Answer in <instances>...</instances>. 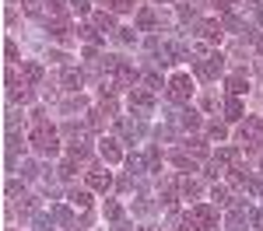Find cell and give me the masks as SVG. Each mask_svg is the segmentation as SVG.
<instances>
[{"label": "cell", "instance_id": "obj_18", "mask_svg": "<svg viewBox=\"0 0 263 231\" xmlns=\"http://www.w3.org/2000/svg\"><path fill=\"white\" fill-rule=\"evenodd\" d=\"M21 77H25V84H39L42 81V67L39 63H21Z\"/></svg>", "mask_w": 263, "mask_h": 231}, {"label": "cell", "instance_id": "obj_10", "mask_svg": "<svg viewBox=\"0 0 263 231\" xmlns=\"http://www.w3.org/2000/svg\"><path fill=\"white\" fill-rule=\"evenodd\" d=\"M197 32H200L203 42H218V39H221V32H224V25H221V21H197Z\"/></svg>", "mask_w": 263, "mask_h": 231}, {"label": "cell", "instance_id": "obj_27", "mask_svg": "<svg viewBox=\"0 0 263 231\" xmlns=\"http://www.w3.org/2000/svg\"><path fill=\"white\" fill-rule=\"evenodd\" d=\"M224 28H228V32H242L246 25H242V18H235V14H224V21H221ZM246 32H249V28H246Z\"/></svg>", "mask_w": 263, "mask_h": 231}, {"label": "cell", "instance_id": "obj_3", "mask_svg": "<svg viewBox=\"0 0 263 231\" xmlns=\"http://www.w3.org/2000/svg\"><path fill=\"white\" fill-rule=\"evenodd\" d=\"M190 228L193 231H218V210L207 207V203H197V207L190 210Z\"/></svg>", "mask_w": 263, "mask_h": 231}, {"label": "cell", "instance_id": "obj_1", "mask_svg": "<svg viewBox=\"0 0 263 231\" xmlns=\"http://www.w3.org/2000/svg\"><path fill=\"white\" fill-rule=\"evenodd\" d=\"M32 116H35V130H32V137H28V140H32V147H35L39 154H46V158H53V154L60 151V140H57V130H53V126H49L46 119H42V112H32Z\"/></svg>", "mask_w": 263, "mask_h": 231}, {"label": "cell", "instance_id": "obj_13", "mask_svg": "<svg viewBox=\"0 0 263 231\" xmlns=\"http://www.w3.org/2000/svg\"><path fill=\"white\" fill-rule=\"evenodd\" d=\"M49 35H53V39H57V42H70V25H67V21H63V18L49 21Z\"/></svg>", "mask_w": 263, "mask_h": 231}, {"label": "cell", "instance_id": "obj_5", "mask_svg": "<svg viewBox=\"0 0 263 231\" xmlns=\"http://www.w3.org/2000/svg\"><path fill=\"white\" fill-rule=\"evenodd\" d=\"M165 91H168V98H172L176 105H186V102H190V95H193V81H190V74H172Z\"/></svg>", "mask_w": 263, "mask_h": 231}, {"label": "cell", "instance_id": "obj_9", "mask_svg": "<svg viewBox=\"0 0 263 231\" xmlns=\"http://www.w3.org/2000/svg\"><path fill=\"white\" fill-rule=\"evenodd\" d=\"M84 182L91 189H99V193H105V189L112 186V175H109L105 168H88V172H84Z\"/></svg>", "mask_w": 263, "mask_h": 231}, {"label": "cell", "instance_id": "obj_32", "mask_svg": "<svg viewBox=\"0 0 263 231\" xmlns=\"http://www.w3.org/2000/svg\"><path fill=\"white\" fill-rule=\"evenodd\" d=\"M81 109H84V98H81V95H78V98H70V102L63 105V112H81Z\"/></svg>", "mask_w": 263, "mask_h": 231}, {"label": "cell", "instance_id": "obj_40", "mask_svg": "<svg viewBox=\"0 0 263 231\" xmlns=\"http://www.w3.org/2000/svg\"><path fill=\"white\" fill-rule=\"evenodd\" d=\"M25 175H28V179H35V175H39V165H32V161H25Z\"/></svg>", "mask_w": 263, "mask_h": 231}, {"label": "cell", "instance_id": "obj_39", "mask_svg": "<svg viewBox=\"0 0 263 231\" xmlns=\"http://www.w3.org/2000/svg\"><path fill=\"white\" fill-rule=\"evenodd\" d=\"M70 7H74L78 14H88V0H70Z\"/></svg>", "mask_w": 263, "mask_h": 231}, {"label": "cell", "instance_id": "obj_6", "mask_svg": "<svg viewBox=\"0 0 263 231\" xmlns=\"http://www.w3.org/2000/svg\"><path fill=\"white\" fill-rule=\"evenodd\" d=\"M221 70H224V56L221 53H207L203 60H197V77H203V81H214Z\"/></svg>", "mask_w": 263, "mask_h": 231}, {"label": "cell", "instance_id": "obj_25", "mask_svg": "<svg viewBox=\"0 0 263 231\" xmlns=\"http://www.w3.org/2000/svg\"><path fill=\"white\" fill-rule=\"evenodd\" d=\"M186 151H190L193 158H207V144L197 140V137H193V140H186Z\"/></svg>", "mask_w": 263, "mask_h": 231}, {"label": "cell", "instance_id": "obj_29", "mask_svg": "<svg viewBox=\"0 0 263 231\" xmlns=\"http://www.w3.org/2000/svg\"><path fill=\"white\" fill-rule=\"evenodd\" d=\"M172 161H176L179 168H190V172L197 168V161H193V158H186V151H176V154H172Z\"/></svg>", "mask_w": 263, "mask_h": 231}, {"label": "cell", "instance_id": "obj_30", "mask_svg": "<svg viewBox=\"0 0 263 231\" xmlns=\"http://www.w3.org/2000/svg\"><path fill=\"white\" fill-rule=\"evenodd\" d=\"M109 11H134V0H102Z\"/></svg>", "mask_w": 263, "mask_h": 231}, {"label": "cell", "instance_id": "obj_11", "mask_svg": "<svg viewBox=\"0 0 263 231\" xmlns=\"http://www.w3.org/2000/svg\"><path fill=\"white\" fill-rule=\"evenodd\" d=\"M60 84L67 88V91H81V84H84V77L74 70V67H63V74H60Z\"/></svg>", "mask_w": 263, "mask_h": 231}, {"label": "cell", "instance_id": "obj_28", "mask_svg": "<svg viewBox=\"0 0 263 231\" xmlns=\"http://www.w3.org/2000/svg\"><path fill=\"white\" fill-rule=\"evenodd\" d=\"M126 165H130V172H147V158H141V154H130V158H126Z\"/></svg>", "mask_w": 263, "mask_h": 231}, {"label": "cell", "instance_id": "obj_15", "mask_svg": "<svg viewBox=\"0 0 263 231\" xmlns=\"http://www.w3.org/2000/svg\"><path fill=\"white\" fill-rule=\"evenodd\" d=\"M116 123H120V130L126 133V137H144V123L141 119H123V116H116Z\"/></svg>", "mask_w": 263, "mask_h": 231}, {"label": "cell", "instance_id": "obj_8", "mask_svg": "<svg viewBox=\"0 0 263 231\" xmlns=\"http://www.w3.org/2000/svg\"><path fill=\"white\" fill-rule=\"evenodd\" d=\"M232 231H246L249 224H253V210L249 207H232V214H228V221H224Z\"/></svg>", "mask_w": 263, "mask_h": 231}, {"label": "cell", "instance_id": "obj_12", "mask_svg": "<svg viewBox=\"0 0 263 231\" xmlns=\"http://www.w3.org/2000/svg\"><path fill=\"white\" fill-rule=\"evenodd\" d=\"M224 116H228L232 123H242L246 119V109H242V102H239V95H232V98L224 102Z\"/></svg>", "mask_w": 263, "mask_h": 231}, {"label": "cell", "instance_id": "obj_4", "mask_svg": "<svg viewBox=\"0 0 263 231\" xmlns=\"http://www.w3.org/2000/svg\"><path fill=\"white\" fill-rule=\"evenodd\" d=\"M239 140H242L246 147H253V151L263 147V123L256 116H246L242 123H239Z\"/></svg>", "mask_w": 263, "mask_h": 231}, {"label": "cell", "instance_id": "obj_36", "mask_svg": "<svg viewBox=\"0 0 263 231\" xmlns=\"http://www.w3.org/2000/svg\"><path fill=\"white\" fill-rule=\"evenodd\" d=\"M88 130H102V112H88Z\"/></svg>", "mask_w": 263, "mask_h": 231}, {"label": "cell", "instance_id": "obj_35", "mask_svg": "<svg viewBox=\"0 0 263 231\" xmlns=\"http://www.w3.org/2000/svg\"><path fill=\"white\" fill-rule=\"evenodd\" d=\"M144 84H147L151 91H158V88H162V77H158V74H144Z\"/></svg>", "mask_w": 263, "mask_h": 231}, {"label": "cell", "instance_id": "obj_14", "mask_svg": "<svg viewBox=\"0 0 263 231\" xmlns=\"http://www.w3.org/2000/svg\"><path fill=\"white\" fill-rule=\"evenodd\" d=\"M155 25H158V14H155L151 7H141V11H137V28H141V32H151Z\"/></svg>", "mask_w": 263, "mask_h": 231}, {"label": "cell", "instance_id": "obj_43", "mask_svg": "<svg viewBox=\"0 0 263 231\" xmlns=\"http://www.w3.org/2000/svg\"><path fill=\"white\" fill-rule=\"evenodd\" d=\"M158 4H176V0H158Z\"/></svg>", "mask_w": 263, "mask_h": 231}, {"label": "cell", "instance_id": "obj_19", "mask_svg": "<svg viewBox=\"0 0 263 231\" xmlns=\"http://www.w3.org/2000/svg\"><path fill=\"white\" fill-rule=\"evenodd\" d=\"M102 158H105V161H120L123 158V151H120V144H116V140H102Z\"/></svg>", "mask_w": 263, "mask_h": 231}, {"label": "cell", "instance_id": "obj_21", "mask_svg": "<svg viewBox=\"0 0 263 231\" xmlns=\"http://www.w3.org/2000/svg\"><path fill=\"white\" fill-rule=\"evenodd\" d=\"M95 28H99V32H116V21H112V14H109V11L95 14Z\"/></svg>", "mask_w": 263, "mask_h": 231}, {"label": "cell", "instance_id": "obj_44", "mask_svg": "<svg viewBox=\"0 0 263 231\" xmlns=\"http://www.w3.org/2000/svg\"><path fill=\"white\" fill-rule=\"evenodd\" d=\"M179 231H190V221H186V228H179Z\"/></svg>", "mask_w": 263, "mask_h": 231}, {"label": "cell", "instance_id": "obj_16", "mask_svg": "<svg viewBox=\"0 0 263 231\" xmlns=\"http://www.w3.org/2000/svg\"><path fill=\"white\" fill-rule=\"evenodd\" d=\"M25 151V140H21L14 130H7V165H14V154Z\"/></svg>", "mask_w": 263, "mask_h": 231}, {"label": "cell", "instance_id": "obj_42", "mask_svg": "<svg viewBox=\"0 0 263 231\" xmlns=\"http://www.w3.org/2000/svg\"><path fill=\"white\" fill-rule=\"evenodd\" d=\"M256 49H260V53H263V35H256Z\"/></svg>", "mask_w": 263, "mask_h": 231}, {"label": "cell", "instance_id": "obj_34", "mask_svg": "<svg viewBox=\"0 0 263 231\" xmlns=\"http://www.w3.org/2000/svg\"><path fill=\"white\" fill-rule=\"evenodd\" d=\"M4 56H7V60H11V63L18 60V46H14V42H11V39L4 42Z\"/></svg>", "mask_w": 263, "mask_h": 231}, {"label": "cell", "instance_id": "obj_33", "mask_svg": "<svg viewBox=\"0 0 263 231\" xmlns=\"http://www.w3.org/2000/svg\"><path fill=\"white\" fill-rule=\"evenodd\" d=\"M207 133H211L214 140H224V123H211V126H207Z\"/></svg>", "mask_w": 263, "mask_h": 231}, {"label": "cell", "instance_id": "obj_23", "mask_svg": "<svg viewBox=\"0 0 263 231\" xmlns=\"http://www.w3.org/2000/svg\"><path fill=\"white\" fill-rule=\"evenodd\" d=\"M179 123L186 126V130H200V116H197L193 109H186V112H179Z\"/></svg>", "mask_w": 263, "mask_h": 231}, {"label": "cell", "instance_id": "obj_20", "mask_svg": "<svg viewBox=\"0 0 263 231\" xmlns=\"http://www.w3.org/2000/svg\"><path fill=\"white\" fill-rule=\"evenodd\" d=\"M70 203L78 210H88L91 207V193H88V189H74V193H70Z\"/></svg>", "mask_w": 263, "mask_h": 231}, {"label": "cell", "instance_id": "obj_41", "mask_svg": "<svg viewBox=\"0 0 263 231\" xmlns=\"http://www.w3.org/2000/svg\"><path fill=\"white\" fill-rule=\"evenodd\" d=\"M253 224H256V228L263 231V210H256V214H253Z\"/></svg>", "mask_w": 263, "mask_h": 231}, {"label": "cell", "instance_id": "obj_45", "mask_svg": "<svg viewBox=\"0 0 263 231\" xmlns=\"http://www.w3.org/2000/svg\"><path fill=\"white\" fill-rule=\"evenodd\" d=\"M7 231H14V228H7Z\"/></svg>", "mask_w": 263, "mask_h": 231}, {"label": "cell", "instance_id": "obj_2", "mask_svg": "<svg viewBox=\"0 0 263 231\" xmlns=\"http://www.w3.org/2000/svg\"><path fill=\"white\" fill-rule=\"evenodd\" d=\"M102 67H105V74L116 81V88H134V81H137V70L126 60H120V56H105Z\"/></svg>", "mask_w": 263, "mask_h": 231}, {"label": "cell", "instance_id": "obj_38", "mask_svg": "<svg viewBox=\"0 0 263 231\" xmlns=\"http://www.w3.org/2000/svg\"><path fill=\"white\" fill-rule=\"evenodd\" d=\"M193 14H197V7H193V4H182V7H179V18H186V21H190Z\"/></svg>", "mask_w": 263, "mask_h": 231}, {"label": "cell", "instance_id": "obj_17", "mask_svg": "<svg viewBox=\"0 0 263 231\" xmlns=\"http://www.w3.org/2000/svg\"><path fill=\"white\" fill-rule=\"evenodd\" d=\"M228 91H232V95H246V88H249V77H246V74H228Z\"/></svg>", "mask_w": 263, "mask_h": 231}, {"label": "cell", "instance_id": "obj_22", "mask_svg": "<svg viewBox=\"0 0 263 231\" xmlns=\"http://www.w3.org/2000/svg\"><path fill=\"white\" fill-rule=\"evenodd\" d=\"M42 11H46V14H49L53 21L63 18V0H42Z\"/></svg>", "mask_w": 263, "mask_h": 231}, {"label": "cell", "instance_id": "obj_7", "mask_svg": "<svg viewBox=\"0 0 263 231\" xmlns=\"http://www.w3.org/2000/svg\"><path fill=\"white\" fill-rule=\"evenodd\" d=\"M126 102H130L134 112H151V109H155V95L144 91V88H130V98H126Z\"/></svg>", "mask_w": 263, "mask_h": 231}, {"label": "cell", "instance_id": "obj_24", "mask_svg": "<svg viewBox=\"0 0 263 231\" xmlns=\"http://www.w3.org/2000/svg\"><path fill=\"white\" fill-rule=\"evenodd\" d=\"M147 172H162V154H158V147H147Z\"/></svg>", "mask_w": 263, "mask_h": 231}, {"label": "cell", "instance_id": "obj_26", "mask_svg": "<svg viewBox=\"0 0 263 231\" xmlns=\"http://www.w3.org/2000/svg\"><path fill=\"white\" fill-rule=\"evenodd\" d=\"M179 193H182V196H197V193H200V182H193V179H179Z\"/></svg>", "mask_w": 263, "mask_h": 231}, {"label": "cell", "instance_id": "obj_37", "mask_svg": "<svg viewBox=\"0 0 263 231\" xmlns=\"http://www.w3.org/2000/svg\"><path fill=\"white\" fill-rule=\"evenodd\" d=\"M211 196H214L218 203H228V189H224V186H214V193H211Z\"/></svg>", "mask_w": 263, "mask_h": 231}, {"label": "cell", "instance_id": "obj_31", "mask_svg": "<svg viewBox=\"0 0 263 231\" xmlns=\"http://www.w3.org/2000/svg\"><path fill=\"white\" fill-rule=\"evenodd\" d=\"M120 203H116V200H109V203H105V217H109V221H120Z\"/></svg>", "mask_w": 263, "mask_h": 231}]
</instances>
